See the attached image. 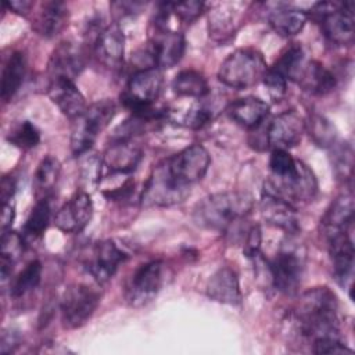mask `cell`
<instances>
[{
	"label": "cell",
	"mask_w": 355,
	"mask_h": 355,
	"mask_svg": "<svg viewBox=\"0 0 355 355\" xmlns=\"http://www.w3.org/2000/svg\"><path fill=\"white\" fill-rule=\"evenodd\" d=\"M209 164V153L197 143L165 158L146 180L140 196L141 205L171 207L184 201L190 187L205 176Z\"/></svg>",
	"instance_id": "obj_1"
},
{
	"label": "cell",
	"mask_w": 355,
	"mask_h": 355,
	"mask_svg": "<svg viewBox=\"0 0 355 355\" xmlns=\"http://www.w3.org/2000/svg\"><path fill=\"white\" fill-rule=\"evenodd\" d=\"M288 319L297 336L309 343L322 337H340L338 300L326 286L302 293Z\"/></svg>",
	"instance_id": "obj_2"
},
{
	"label": "cell",
	"mask_w": 355,
	"mask_h": 355,
	"mask_svg": "<svg viewBox=\"0 0 355 355\" xmlns=\"http://www.w3.org/2000/svg\"><path fill=\"white\" fill-rule=\"evenodd\" d=\"M254 208V198L245 191H219L200 200L193 209L197 226L225 232L244 219Z\"/></svg>",
	"instance_id": "obj_3"
},
{
	"label": "cell",
	"mask_w": 355,
	"mask_h": 355,
	"mask_svg": "<svg viewBox=\"0 0 355 355\" xmlns=\"http://www.w3.org/2000/svg\"><path fill=\"white\" fill-rule=\"evenodd\" d=\"M162 83L164 78L159 68H139L129 78L121 93V103L132 112V115L164 119L166 116V110L155 108V101L161 94Z\"/></svg>",
	"instance_id": "obj_4"
},
{
	"label": "cell",
	"mask_w": 355,
	"mask_h": 355,
	"mask_svg": "<svg viewBox=\"0 0 355 355\" xmlns=\"http://www.w3.org/2000/svg\"><path fill=\"white\" fill-rule=\"evenodd\" d=\"M268 71L261 51L252 47L237 49L220 64L218 79L232 89H248L259 83Z\"/></svg>",
	"instance_id": "obj_5"
},
{
	"label": "cell",
	"mask_w": 355,
	"mask_h": 355,
	"mask_svg": "<svg viewBox=\"0 0 355 355\" xmlns=\"http://www.w3.org/2000/svg\"><path fill=\"white\" fill-rule=\"evenodd\" d=\"M320 25L323 35L337 46H351L355 37L352 1H319L309 15Z\"/></svg>",
	"instance_id": "obj_6"
},
{
	"label": "cell",
	"mask_w": 355,
	"mask_h": 355,
	"mask_svg": "<svg viewBox=\"0 0 355 355\" xmlns=\"http://www.w3.org/2000/svg\"><path fill=\"white\" fill-rule=\"evenodd\" d=\"M115 111V103L110 98H103L90 104L75 119L71 130V151L75 157L86 154L93 147L98 133L112 121Z\"/></svg>",
	"instance_id": "obj_7"
},
{
	"label": "cell",
	"mask_w": 355,
	"mask_h": 355,
	"mask_svg": "<svg viewBox=\"0 0 355 355\" xmlns=\"http://www.w3.org/2000/svg\"><path fill=\"white\" fill-rule=\"evenodd\" d=\"M263 193L272 194L293 207L312 201L318 194V180L302 161L284 176H270L263 184Z\"/></svg>",
	"instance_id": "obj_8"
},
{
	"label": "cell",
	"mask_w": 355,
	"mask_h": 355,
	"mask_svg": "<svg viewBox=\"0 0 355 355\" xmlns=\"http://www.w3.org/2000/svg\"><path fill=\"white\" fill-rule=\"evenodd\" d=\"M87 43L97 61L111 69H118L123 62L125 36L118 22L103 25L98 21L87 29Z\"/></svg>",
	"instance_id": "obj_9"
},
{
	"label": "cell",
	"mask_w": 355,
	"mask_h": 355,
	"mask_svg": "<svg viewBox=\"0 0 355 355\" xmlns=\"http://www.w3.org/2000/svg\"><path fill=\"white\" fill-rule=\"evenodd\" d=\"M100 291L83 283L68 286L60 301L61 320L67 329L82 327L100 304Z\"/></svg>",
	"instance_id": "obj_10"
},
{
	"label": "cell",
	"mask_w": 355,
	"mask_h": 355,
	"mask_svg": "<svg viewBox=\"0 0 355 355\" xmlns=\"http://www.w3.org/2000/svg\"><path fill=\"white\" fill-rule=\"evenodd\" d=\"M266 266L272 284L277 291L287 295L298 291L304 277L305 262L297 250L282 248L272 259L266 261Z\"/></svg>",
	"instance_id": "obj_11"
},
{
	"label": "cell",
	"mask_w": 355,
	"mask_h": 355,
	"mask_svg": "<svg viewBox=\"0 0 355 355\" xmlns=\"http://www.w3.org/2000/svg\"><path fill=\"white\" fill-rule=\"evenodd\" d=\"M164 283V263L159 259L141 263L130 276L125 290V298L132 306L150 302Z\"/></svg>",
	"instance_id": "obj_12"
},
{
	"label": "cell",
	"mask_w": 355,
	"mask_h": 355,
	"mask_svg": "<svg viewBox=\"0 0 355 355\" xmlns=\"http://www.w3.org/2000/svg\"><path fill=\"white\" fill-rule=\"evenodd\" d=\"M305 132V119L295 110L276 115L266 128V147L272 150H290L300 144Z\"/></svg>",
	"instance_id": "obj_13"
},
{
	"label": "cell",
	"mask_w": 355,
	"mask_h": 355,
	"mask_svg": "<svg viewBox=\"0 0 355 355\" xmlns=\"http://www.w3.org/2000/svg\"><path fill=\"white\" fill-rule=\"evenodd\" d=\"M147 50L157 68L161 71L169 69L182 60L186 50V40L179 31L154 28Z\"/></svg>",
	"instance_id": "obj_14"
},
{
	"label": "cell",
	"mask_w": 355,
	"mask_h": 355,
	"mask_svg": "<svg viewBox=\"0 0 355 355\" xmlns=\"http://www.w3.org/2000/svg\"><path fill=\"white\" fill-rule=\"evenodd\" d=\"M329 254L333 263V275L336 282L349 291L352 297V276H354V241L349 232H341L327 239Z\"/></svg>",
	"instance_id": "obj_15"
},
{
	"label": "cell",
	"mask_w": 355,
	"mask_h": 355,
	"mask_svg": "<svg viewBox=\"0 0 355 355\" xmlns=\"http://www.w3.org/2000/svg\"><path fill=\"white\" fill-rule=\"evenodd\" d=\"M92 216L93 202L90 194L80 189L57 211L54 222L64 233H79L89 225Z\"/></svg>",
	"instance_id": "obj_16"
},
{
	"label": "cell",
	"mask_w": 355,
	"mask_h": 355,
	"mask_svg": "<svg viewBox=\"0 0 355 355\" xmlns=\"http://www.w3.org/2000/svg\"><path fill=\"white\" fill-rule=\"evenodd\" d=\"M128 255L112 240H104L94 245L86 262V269L97 283H104L114 276Z\"/></svg>",
	"instance_id": "obj_17"
},
{
	"label": "cell",
	"mask_w": 355,
	"mask_h": 355,
	"mask_svg": "<svg viewBox=\"0 0 355 355\" xmlns=\"http://www.w3.org/2000/svg\"><path fill=\"white\" fill-rule=\"evenodd\" d=\"M86 65V53L72 42L60 43L49 60L50 78H67L73 80Z\"/></svg>",
	"instance_id": "obj_18"
},
{
	"label": "cell",
	"mask_w": 355,
	"mask_h": 355,
	"mask_svg": "<svg viewBox=\"0 0 355 355\" xmlns=\"http://www.w3.org/2000/svg\"><path fill=\"white\" fill-rule=\"evenodd\" d=\"M47 94L60 111L71 119H76L87 108L85 96L71 79L50 78Z\"/></svg>",
	"instance_id": "obj_19"
},
{
	"label": "cell",
	"mask_w": 355,
	"mask_h": 355,
	"mask_svg": "<svg viewBox=\"0 0 355 355\" xmlns=\"http://www.w3.org/2000/svg\"><path fill=\"white\" fill-rule=\"evenodd\" d=\"M103 165L114 175L132 173L143 158L141 148L132 140H112L101 155Z\"/></svg>",
	"instance_id": "obj_20"
},
{
	"label": "cell",
	"mask_w": 355,
	"mask_h": 355,
	"mask_svg": "<svg viewBox=\"0 0 355 355\" xmlns=\"http://www.w3.org/2000/svg\"><path fill=\"white\" fill-rule=\"evenodd\" d=\"M354 222V198L352 194H340L333 200L320 219V226L326 239L341 232H349Z\"/></svg>",
	"instance_id": "obj_21"
},
{
	"label": "cell",
	"mask_w": 355,
	"mask_h": 355,
	"mask_svg": "<svg viewBox=\"0 0 355 355\" xmlns=\"http://www.w3.org/2000/svg\"><path fill=\"white\" fill-rule=\"evenodd\" d=\"M207 295L220 304L240 305L243 297L237 273L229 266L219 268L208 280Z\"/></svg>",
	"instance_id": "obj_22"
},
{
	"label": "cell",
	"mask_w": 355,
	"mask_h": 355,
	"mask_svg": "<svg viewBox=\"0 0 355 355\" xmlns=\"http://www.w3.org/2000/svg\"><path fill=\"white\" fill-rule=\"evenodd\" d=\"M225 112L237 125L247 129H255L268 116L269 104L259 97L248 96L232 101L226 107Z\"/></svg>",
	"instance_id": "obj_23"
},
{
	"label": "cell",
	"mask_w": 355,
	"mask_h": 355,
	"mask_svg": "<svg viewBox=\"0 0 355 355\" xmlns=\"http://www.w3.org/2000/svg\"><path fill=\"white\" fill-rule=\"evenodd\" d=\"M69 11L62 1H44L32 22L33 29L43 37H54L68 25Z\"/></svg>",
	"instance_id": "obj_24"
},
{
	"label": "cell",
	"mask_w": 355,
	"mask_h": 355,
	"mask_svg": "<svg viewBox=\"0 0 355 355\" xmlns=\"http://www.w3.org/2000/svg\"><path fill=\"white\" fill-rule=\"evenodd\" d=\"M261 212H262V216L266 219V222L290 234L297 233L300 229L295 207L290 205L288 202L272 194H268V193L262 194Z\"/></svg>",
	"instance_id": "obj_25"
},
{
	"label": "cell",
	"mask_w": 355,
	"mask_h": 355,
	"mask_svg": "<svg viewBox=\"0 0 355 355\" xmlns=\"http://www.w3.org/2000/svg\"><path fill=\"white\" fill-rule=\"evenodd\" d=\"M295 83L308 93L324 96L336 87L337 80L322 62L316 60H306Z\"/></svg>",
	"instance_id": "obj_26"
},
{
	"label": "cell",
	"mask_w": 355,
	"mask_h": 355,
	"mask_svg": "<svg viewBox=\"0 0 355 355\" xmlns=\"http://www.w3.org/2000/svg\"><path fill=\"white\" fill-rule=\"evenodd\" d=\"M308 14L297 7L286 3H277L268 14L270 28L280 36L288 37L300 33L305 26Z\"/></svg>",
	"instance_id": "obj_27"
},
{
	"label": "cell",
	"mask_w": 355,
	"mask_h": 355,
	"mask_svg": "<svg viewBox=\"0 0 355 355\" xmlns=\"http://www.w3.org/2000/svg\"><path fill=\"white\" fill-rule=\"evenodd\" d=\"M26 75V57L22 51H14L8 55L1 72V98L10 101L19 90Z\"/></svg>",
	"instance_id": "obj_28"
},
{
	"label": "cell",
	"mask_w": 355,
	"mask_h": 355,
	"mask_svg": "<svg viewBox=\"0 0 355 355\" xmlns=\"http://www.w3.org/2000/svg\"><path fill=\"white\" fill-rule=\"evenodd\" d=\"M237 14L234 4L223 3L214 7L208 14V31L214 40L225 42L236 32Z\"/></svg>",
	"instance_id": "obj_29"
},
{
	"label": "cell",
	"mask_w": 355,
	"mask_h": 355,
	"mask_svg": "<svg viewBox=\"0 0 355 355\" xmlns=\"http://www.w3.org/2000/svg\"><path fill=\"white\" fill-rule=\"evenodd\" d=\"M61 172V164L54 155H46L37 165L33 176V190L37 200L49 198Z\"/></svg>",
	"instance_id": "obj_30"
},
{
	"label": "cell",
	"mask_w": 355,
	"mask_h": 355,
	"mask_svg": "<svg viewBox=\"0 0 355 355\" xmlns=\"http://www.w3.org/2000/svg\"><path fill=\"white\" fill-rule=\"evenodd\" d=\"M172 90L180 97L200 100L208 96L209 86L201 72L194 69H184L173 78Z\"/></svg>",
	"instance_id": "obj_31"
},
{
	"label": "cell",
	"mask_w": 355,
	"mask_h": 355,
	"mask_svg": "<svg viewBox=\"0 0 355 355\" xmlns=\"http://www.w3.org/2000/svg\"><path fill=\"white\" fill-rule=\"evenodd\" d=\"M25 239L22 234L8 230L1 234V252H0V269L1 280L6 282L12 272V268L25 248Z\"/></svg>",
	"instance_id": "obj_32"
},
{
	"label": "cell",
	"mask_w": 355,
	"mask_h": 355,
	"mask_svg": "<svg viewBox=\"0 0 355 355\" xmlns=\"http://www.w3.org/2000/svg\"><path fill=\"white\" fill-rule=\"evenodd\" d=\"M306 58L300 43L288 44L277 57L276 62L270 67L273 71L284 76L287 80L295 82Z\"/></svg>",
	"instance_id": "obj_33"
},
{
	"label": "cell",
	"mask_w": 355,
	"mask_h": 355,
	"mask_svg": "<svg viewBox=\"0 0 355 355\" xmlns=\"http://www.w3.org/2000/svg\"><path fill=\"white\" fill-rule=\"evenodd\" d=\"M50 218H51V208H50L49 198L36 200V204L29 212L22 229V236L25 241L37 240L39 237H42L50 223Z\"/></svg>",
	"instance_id": "obj_34"
},
{
	"label": "cell",
	"mask_w": 355,
	"mask_h": 355,
	"mask_svg": "<svg viewBox=\"0 0 355 355\" xmlns=\"http://www.w3.org/2000/svg\"><path fill=\"white\" fill-rule=\"evenodd\" d=\"M42 263L37 259H33L26 263V266L15 276L10 283V295L19 298L33 291L42 280Z\"/></svg>",
	"instance_id": "obj_35"
},
{
	"label": "cell",
	"mask_w": 355,
	"mask_h": 355,
	"mask_svg": "<svg viewBox=\"0 0 355 355\" xmlns=\"http://www.w3.org/2000/svg\"><path fill=\"white\" fill-rule=\"evenodd\" d=\"M305 130H308L312 141L322 148H329L336 143V128L327 118L322 115H312L309 121L305 122Z\"/></svg>",
	"instance_id": "obj_36"
},
{
	"label": "cell",
	"mask_w": 355,
	"mask_h": 355,
	"mask_svg": "<svg viewBox=\"0 0 355 355\" xmlns=\"http://www.w3.org/2000/svg\"><path fill=\"white\" fill-rule=\"evenodd\" d=\"M7 141L21 150H31L40 141V132L31 121H21L7 133Z\"/></svg>",
	"instance_id": "obj_37"
},
{
	"label": "cell",
	"mask_w": 355,
	"mask_h": 355,
	"mask_svg": "<svg viewBox=\"0 0 355 355\" xmlns=\"http://www.w3.org/2000/svg\"><path fill=\"white\" fill-rule=\"evenodd\" d=\"M162 4L166 11V15L169 18H176L179 24H190L194 19H197L205 6L202 1H196V0L178 1V3L166 1Z\"/></svg>",
	"instance_id": "obj_38"
},
{
	"label": "cell",
	"mask_w": 355,
	"mask_h": 355,
	"mask_svg": "<svg viewBox=\"0 0 355 355\" xmlns=\"http://www.w3.org/2000/svg\"><path fill=\"white\" fill-rule=\"evenodd\" d=\"M333 147V169L338 179L344 182L352 180V169H354V151L351 144L341 143Z\"/></svg>",
	"instance_id": "obj_39"
},
{
	"label": "cell",
	"mask_w": 355,
	"mask_h": 355,
	"mask_svg": "<svg viewBox=\"0 0 355 355\" xmlns=\"http://www.w3.org/2000/svg\"><path fill=\"white\" fill-rule=\"evenodd\" d=\"M214 110L207 103L201 101V98L191 104V107L184 112L182 118V123L190 129H201L207 123L214 119Z\"/></svg>",
	"instance_id": "obj_40"
},
{
	"label": "cell",
	"mask_w": 355,
	"mask_h": 355,
	"mask_svg": "<svg viewBox=\"0 0 355 355\" xmlns=\"http://www.w3.org/2000/svg\"><path fill=\"white\" fill-rule=\"evenodd\" d=\"M297 165V159L293 158V155L287 150H272L270 158H269V169L270 176H284L290 173Z\"/></svg>",
	"instance_id": "obj_41"
},
{
	"label": "cell",
	"mask_w": 355,
	"mask_h": 355,
	"mask_svg": "<svg viewBox=\"0 0 355 355\" xmlns=\"http://www.w3.org/2000/svg\"><path fill=\"white\" fill-rule=\"evenodd\" d=\"M103 158L97 155H90L80 165V178L85 186L92 187L96 186L101 179L103 172Z\"/></svg>",
	"instance_id": "obj_42"
},
{
	"label": "cell",
	"mask_w": 355,
	"mask_h": 355,
	"mask_svg": "<svg viewBox=\"0 0 355 355\" xmlns=\"http://www.w3.org/2000/svg\"><path fill=\"white\" fill-rule=\"evenodd\" d=\"M312 348L311 351L313 354H351L352 349L348 348L341 337H322L316 338L315 341L311 343Z\"/></svg>",
	"instance_id": "obj_43"
},
{
	"label": "cell",
	"mask_w": 355,
	"mask_h": 355,
	"mask_svg": "<svg viewBox=\"0 0 355 355\" xmlns=\"http://www.w3.org/2000/svg\"><path fill=\"white\" fill-rule=\"evenodd\" d=\"M269 96L275 100L279 101L287 90V79L284 76H282L280 73H277L276 71H273L272 68H268L263 79H262Z\"/></svg>",
	"instance_id": "obj_44"
},
{
	"label": "cell",
	"mask_w": 355,
	"mask_h": 355,
	"mask_svg": "<svg viewBox=\"0 0 355 355\" xmlns=\"http://www.w3.org/2000/svg\"><path fill=\"white\" fill-rule=\"evenodd\" d=\"M261 243H262V232L259 225H254L248 229L245 240H244V248L243 252L247 258H257L261 251Z\"/></svg>",
	"instance_id": "obj_45"
},
{
	"label": "cell",
	"mask_w": 355,
	"mask_h": 355,
	"mask_svg": "<svg viewBox=\"0 0 355 355\" xmlns=\"http://www.w3.org/2000/svg\"><path fill=\"white\" fill-rule=\"evenodd\" d=\"M3 211H1V234L11 230V225L15 219V204L14 200L1 202Z\"/></svg>",
	"instance_id": "obj_46"
},
{
	"label": "cell",
	"mask_w": 355,
	"mask_h": 355,
	"mask_svg": "<svg viewBox=\"0 0 355 355\" xmlns=\"http://www.w3.org/2000/svg\"><path fill=\"white\" fill-rule=\"evenodd\" d=\"M19 345V336L14 330H4L1 334V344H0V352L1 354H10Z\"/></svg>",
	"instance_id": "obj_47"
},
{
	"label": "cell",
	"mask_w": 355,
	"mask_h": 355,
	"mask_svg": "<svg viewBox=\"0 0 355 355\" xmlns=\"http://www.w3.org/2000/svg\"><path fill=\"white\" fill-rule=\"evenodd\" d=\"M14 194H15V182H14V179L8 178V176H4L1 179V184H0V200H1V202L14 200Z\"/></svg>",
	"instance_id": "obj_48"
},
{
	"label": "cell",
	"mask_w": 355,
	"mask_h": 355,
	"mask_svg": "<svg viewBox=\"0 0 355 355\" xmlns=\"http://www.w3.org/2000/svg\"><path fill=\"white\" fill-rule=\"evenodd\" d=\"M6 7H8L11 11L19 14V15H28L33 7V3L32 1H26V0H22V1H6L4 3Z\"/></svg>",
	"instance_id": "obj_49"
}]
</instances>
